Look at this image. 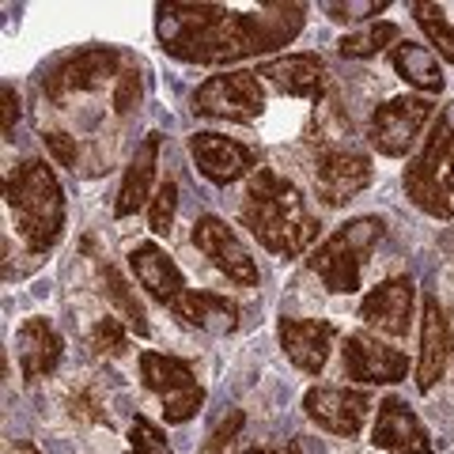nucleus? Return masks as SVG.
<instances>
[{"label":"nucleus","instance_id":"nucleus-37","mask_svg":"<svg viewBox=\"0 0 454 454\" xmlns=\"http://www.w3.org/2000/svg\"><path fill=\"white\" fill-rule=\"evenodd\" d=\"M8 454H42L35 443H27V439H12L8 443Z\"/></svg>","mask_w":454,"mask_h":454},{"label":"nucleus","instance_id":"nucleus-2","mask_svg":"<svg viewBox=\"0 0 454 454\" xmlns=\"http://www.w3.org/2000/svg\"><path fill=\"white\" fill-rule=\"evenodd\" d=\"M239 220L258 239V247L277 258H300L318 239V216L310 212L300 186L280 178L273 167H258L247 182Z\"/></svg>","mask_w":454,"mask_h":454},{"label":"nucleus","instance_id":"nucleus-24","mask_svg":"<svg viewBox=\"0 0 454 454\" xmlns=\"http://www.w3.org/2000/svg\"><path fill=\"white\" fill-rule=\"evenodd\" d=\"M390 65H394V73L409 83V88H417L424 95L443 91V68H439V57H435V50L420 46V42L402 38L390 50Z\"/></svg>","mask_w":454,"mask_h":454},{"label":"nucleus","instance_id":"nucleus-20","mask_svg":"<svg viewBox=\"0 0 454 454\" xmlns=\"http://www.w3.org/2000/svg\"><path fill=\"white\" fill-rule=\"evenodd\" d=\"M129 265H133L137 284L152 295L155 303H163V307L175 310V307L190 295L182 269L175 265V258H170V254H167L160 243H137V247L129 250Z\"/></svg>","mask_w":454,"mask_h":454},{"label":"nucleus","instance_id":"nucleus-3","mask_svg":"<svg viewBox=\"0 0 454 454\" xmlns=\"http://www.w3.org/2000/svg\"><path fill=\"white\" fill-rule=\"evenodd\" d=\"M4 205L31 254H46L65 235V190L53 167L38 155L12 163L4 175Z\"/></svg>","mask_w":454,"mask_h":454},{"label":"nucleus","instance_id":"nucleus-1","mask_svg":"<svg viewBox=\"0 0 454 454\" xmlns=\"http://www.w3.org/2000/svg\"><path fill=\"white\" fill-rule=\"evenodd\" d=\"M307 4L273 0L258 12L223 4H155V38L167 57L186 65H235L247 57L277 53L303 31Z\"/></svg>","mask_w":454,"mask_h":454},{"label":"nucleus","instance_id":"nucleus-17","mask_svg":"<svg viewBox=\"0 0 454 454\" xmlns=\"http://www.w3.org/2000/svg\"><path fill=\"white\" fill-rule=\"evenodd\" d=\"M454 356V325L443 303L428 295L420 318V356H417V390L428 394L439 379L447 375V364Z\"/></svg>","mask_w":454,"mask_h":454},{"label":"nucleus","instance_id":"nucleus-33","mask_svg":"<svg viewBox=\"0 0 454 454\" xmlns=\"http://www.w3.org/2000/svg\"><path fill=\"white\" fill-rule=\"evenodd\" d=\"M68 417L80 420V424H110L106 409L98 405V397L91 390H76L73 397H68Z\"/></svg>","mask_w":454,"mask_h":454},{"label":"nucleus","instance_id":"nucleus-25","mask_svg":"<svg viewBox=\"0 0 454 454\" xmlns=\"http://www.w3.org/2000/svg\"><path fill=\"white\" fill-rule=\"evenodd\" d=\"M95 273H98V284H103V292H106V300L118 307V318L129 325V330L137 333V337H148L152 333V325H148V310H145V303L137 300V288L129 280H125L118 269H114L110 262H103L98 258L95 262Z\"/></svg>","mask_w":454,"mask_h":454},{"label":"nucleus","instance_id":"nucleus-13","mask_svg":"<svg viewBox=\"0 0 454 454\" xmlns=\"http://www.w3.org/2000/svg\"><path fill=\"white\" fill-rule=\"evenodd\" d=\"M303 413L318 424L322 432L356 439L364 432V420L372 413V394L348 390V387H310L303 394Z\"/></svg>","mask_w":454,"mask_h":454},{"label":"nucleus","instance_id":"nucleus-10","mask_svg":"<svg viewBox=\"0 0 454 454\" xmlns=\"http://www.w3.org/2000/svg\"><path fill=\"white\" fill-rule=\"evenodd\" d=\"M193 247L205 254L208 265L216 269V273H223L231 284H239V288H258V262L250 258V250L243 247V239H239L231 227H227V220L212 216V212H205V216L193 220Z\"/></svg>","mask_w":454,"mask_h":454},{"label":"nucleus","instance_id":"nucleus-11","mask_svg":"<svg viewBox=\"0 0 454 454\" xmlns=\"http://www.w3.org/2000/svg\"><path fill=\"white\" fill-rule=\"evenodd\" d=\"M372 155H364L356 148H340V145H325L315 160V190H318V201L340 208L348 205L356 193H364L372 186Z\"/></svg>","mask_w":454,"mask_h":454},{"label":"nucleus","instance_id":"nucleus-19","mask_svg":"<svg viewBox=\"0 0 454 454\" xmlns=\"http://www.w3.org/2000/svg\"><path fill=\"white\" fill-rule=\"evenodd\" d=\"M277 337H280V348L303 375H318L325 360H330V348H333V322L325 318H288L284 315L277 322Z\"/></svg>","mask_w":454,"mask_h":454},{"label":"nucleus","instance_id":"nucleus-16","mask_svg":"<svg viewBox=\"0 0 454 454\" xmlns=\"http://www.w3.org/2000/svg\"><path fill=\"white\" fill-rule=\"evenodd\" d=\"M372 443L382 454H435L428 428L402 397H382L372 424Z\"/></svg>","mask_w":454,"mask_h":454},{"label":"nucleus","instance_id":"nucleus-21","mask_svg":"<svg viewBox=\"0 0 454 454\" xmlns=\"http://www.w3.org/2000/svg\"><path fill=\"white\" fill-rule=\"evenodd\" d=\"M160 152H163V133H148L145 140L137 145L129 167L121 175V190H118V201H114V216L125 220V216H137L145 205H152V186H155V175H160Z\"/></svg>","mask_w":454,"mask_h":454},{"label":"nucleus","instance_id":"nucleus-7","mask_svg":"<svg viewBox=\"0 0 454 454\" xmlns=\"http://www.w3.org/2000/svg\"><path fill=\"white\" fill-rule=\"evenodd\" d=\"M428 121H435V106L428 95H394L367 121V145L387 160H402L413 152Z\"/></svg>","mask_w":454,"mask_h":454},{"label":"nucleus","instance_id":"nucleus-27","mask_svg":"<svg viewBox=\"0 0 454 454\" xmlns=\"http://www.w3.org/2000/svg\"><path fill=\"white\" fill-rule=\"evenodd\" d=\"M397 42H402V27L390 23V20H375V23H367V27H360V31L340 38L337 53L348 57V61H364V57H375L379 50L397 46Z\"/></svg>","mask_w":454,"mask_h":454},{"label":"nucleus","instance_id":"nucleus-26","mask_svg":"<svg viewBox=\"0 0 454 454\" xmlns=\"http://www.w3.org/2000/svg\"><path fill=\"white\" fill-rule=\"evenodd\" d=\"M413 16L420 23V31L428 35V42L439 50L443 61L454 65V4H435V0H413Z\"/></svg>","mask_w":454,"mask_h":454},{"label":"nucleus","instance_id":"nucleus-23","mask_svg":"<svg viewBox=\"0 0 454 454\" xmlns=\"http://www.w3.org/2000/svg\"><path fill=\"white\" fill-rule=\"evenodd\" d=\"M175 315L193 325V330H201V333H235L239 330V303H231L227 295L220 292H197L190 288V295L175 307Z\"/></svg>","mask_w":454,"mask_h":454},{"label":"nucleus","instance_id":"nucleus-9","mask_svg":"<svg viewBox=\"0 0 454 454\" xmlns=\"http://www.w3.org/2000/svg\"><path fill=\"white\" fill-rule=\"evenodd\" d=\"M118 76H121V53L114 46H88V50L68 53L65 61H57L46 73V80H42V91H46L50 103L61 106L73 95L98 91L110 80L118 83Z\"/></svg>","mask_w":454,"mask_h":454},{"label":"nucleus","instance_id":"nucleus-30","mask_svg":"<svg viewBox=\"0 0 454 454\" xmlns=\"http://www.w3.org/2000/svg\"><path fill=\"white\" fill-rule=\"evenodd\" d=\"M387 8H390V0H322V12L333 23H360V20L382 16Z\"/></svg>","mask_w":454,"mask_h":454},{"label":"nucleus","instance_id":"nucleus-34","mask_svg":"<svg viewBox=\"0 0 454 454\" xmlns=\"http://www.w3.org/2000/svg\"><path fill=\"white\" fill-rule=\"evenodd\" d=\"M137 98H140V73L133 65H125L118 76V88H114V114H129L137 106Z\"/></svg>","mask_w":454,"mask_h":454},{"label":"nucleus","instance_id":"nucleus-35","mask_svg":"<svg viewBox=\"0 0 454 454\" xmlns=\"http://www.w3.org/2000/svg\"><path fill=\"white\" fill-rule=\"evenodd\" d=\"M46 148L53 152V160L61 167H73L76 170V140L68 133H46Z\"/></svg>","mask_w":454,"mask_h":454},{"label":"nucleus","instance_id":"nucleus-29","mask_svg":"<svg viewBox=\"0 0 454 454\" xmlns=\"http://www.w3.org/2000/svg\"><path fill=\"white\" fill-rule=\"evenodd\" d=\"M175 212H178V182L167 178V182L155 186V197H152V205H148V227H152V235H170Z\"/></svg>","mask_w":454,"mask_h":454},{"label":"nucleus","instance_id":"nucleus-31","mask_svg":"<svg viewBox=\"0 0 454 454\" xmlns=\"http://www.w3.org/2000/svg\"><path fill=\"white\" fill-rule=\"evenodd\" d=\"M243 424H247V413L243 409H227V413L212 424V432L205 439V447L197 450V454H227V447L239 439V432H243Z\"/></svg>","mask_w":454,"mask_h":454},{"label":"nucleus","instance_id":"nucleus-36","mask_svg":"<svg viewBox=\"0 0 454 454\" xmlns=\"http://www.w3.org/2000/svg\"><path fill=\"white\" fill-rule=\"evenodd\" d=\"M16 121H20V95L12 83H4V137L12 140V133H16Z\"/></svg>","mask_w":454,"mask_h":454},{"label":"nucleus","instance_id":"nucleus-22","mask_svg":"<svg viewBox=\"0 0 454 454\" xmlns=\"http://www.w3.org/2000/svg\"><path fill=\"white\" fill-rule=\"evenodd\" d=\"M16 356L27 382L46 379L57 372V364L65 356V340L46 318H27L16 330Z\"/></svg>","mask_w":454,"mask_h":454},{"label":"nucleus","instance_id":"nucleus-6","mask_svg":"<svg viewBox=\"0 0 454 454\" xmlns=\"http://www.w3.org/2000/svg\"><path fill=\"white\" fill-rule=\"evenodd\" d=\"M140 382L145 390L163 405L167 424H186L205 405V387L193 375V364L182 356L145 348L140 352Z\"/></svg>","mask_w":454,"mask_h":454},{"label":"nucleus","instance_id":"nucleus-8","mask_svg":"<svg viewBox=\"0 0 454 454\" xmlns=\"http://www.w3.org/2000/svg\"><path fill=\"white\" fill-rule=\"evenodd\" d=\"M193 114L220 121H258L265 114V83L250 68H231V73L208 76L193 91Z\"/></svg>","mask_w":454,"mask_h":454},{"label":"nucleus","instance_id":"nucleus-28","mask_svg":"<svg viewBox=\"0 0 454 454\" xmlns=\"http://www.w3.org/2000/svg\"><path fill=\"white\" fill-rule=\"evenodd\" d=\"M129 325H125L118 315H106V318H98L91 325V333H88V345L98 352V356H125V348H129Z\"/></svg>","mask_w":454,"mask_h":454},{"label":"nucleus","instance_id":"nucleus-38","mask_svg":"<svg viewBox=\"0 0 454 454\" xmlns=\"http://www.w3.org/2000/svg\"><path fill=\"white\" fill-rule=\"evenodd\" d=\"M239 454H269V450H262V447H250V450H239Z\"/></svg>","mask_w":454,"mask_h":454},{"label":"nucleus","instance_id":"nucleus-18","mask_svg":"<svg viewBox=\"0 0 454 454\" xmlns=\"http://www.w3.org/2000/svg\"><path fill=\"white\" fill-rule=\"evenodd\" d=\"M254 73L280 95L310 98L315 106L325 98V65L318 53H284V57H273V61H262Z\"/></svg>","mask_w":454,"mask_h":454},{"label":"nucleus","instance_id":"nucleus-12","mask_svg":"<svg viewBox=\"0 0 454 454\" xmlns=\"http://www.w3.org/2000/svg\"><path fill=\"white\" fill-rule=\"evenodd\" d=\"M340 364H345V379H356L364 387H390L409 375L405 352L382 345L372 330H356L340 340Z\"/></svg>","mask_w":454,"mask_h":454},{"label":"nucleus","instance_id":"nucleus-14","mask_svg":"<svg viewBox=\"0 0 454 454\" xmlns=\"http://www.w3.org/2000/svg\"><path fill=\"white\" fill-rule=\"evenodd\" d=\"M190 160L212 186H231V182L258 170V152L235 137H223V133H193Z\"/></svg>","mask_w":454,"mask_h":454},{"label":"nucleus","instance_id":"nucleus-32","mask_svg":"<svg viewBox=\"0 0 454 454\" xmlns=\"http://www.w3.org/2000/svg\"><path fill=\"white\" fill-rule=\"evenodd\" d=\"M129 454H175L163 432L155 428L148 417H133L129 424Z\"/></svg>","mask_w":454,"mask_h":454},{"label":"nucleus","instance_id":"nucleus-15","mask_svg":"<svg viewBox=\"0 0 454 454\" xmlns=\"http://www.w3.org/2000/svg\"><path fill=\"white\" fill-rule=\"evenodd\" d=\"M413 303H417V284L413 277H390L375 284L360 300V322L375 333L405 337L413 325Z\"/></svg>","mask_w":454,"mask_h":454},{"label":"nucleus","instance_id":"nucleus-4","mask_svg":"<svg viewBox=\"0 0 454 454\" xmlns=\"http://www.w3.org/2000/svg\"><path fill=\"white\" fill-rule=\"evenodd\" d=\"M402 186L420 212L435 220H454V103L432 121L424 148L405 167Z\"/></svg>","mask_w":454,"mask_h":454},{"label":"nucleus","instance_id":"nucleus-5","mask_svg":"<svg viewBox=\"0 0 454 454\" xmlns=\"http://www.w3.org/2000/svg\"><path fill=\"white\" fill-rule=\"evenodd\" d=\"M387 235V223L379 216H356L340 223L330 239H322L315 254L307 258L310 273H315L333 295H352L360 292V273L367 254L379 247V239Z\"/></svg>","mask_w":454,"mask_h":454}]
</instances>
